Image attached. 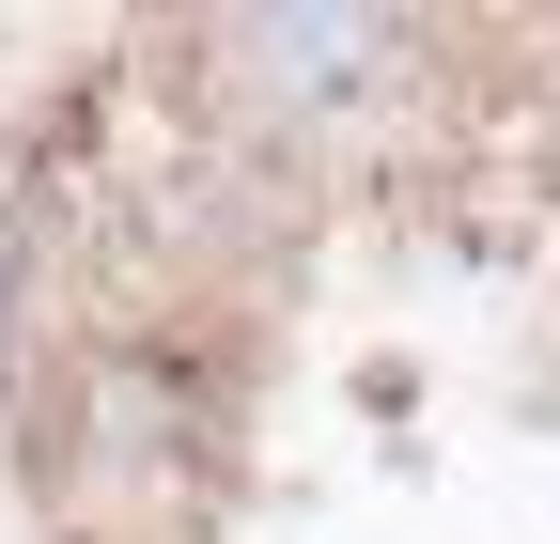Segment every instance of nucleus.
Instances as JSON below:
<instances>
[{
	"instance_id": "1",
	"label": "nucleus",
	"mask_w": 560,
	"mask_h": 544,
	"mask_svg": "<svg viewBox=\"0 0 560 544\" xmlns=\"http://www.w3.org/2000/svg\"><path fill=\"white\" fill-rule=\"evenodd\" d=\"M265 62H280V79H359L374 32H359V16H312V32H265Z\"/></svg>"
}]
</instances>
